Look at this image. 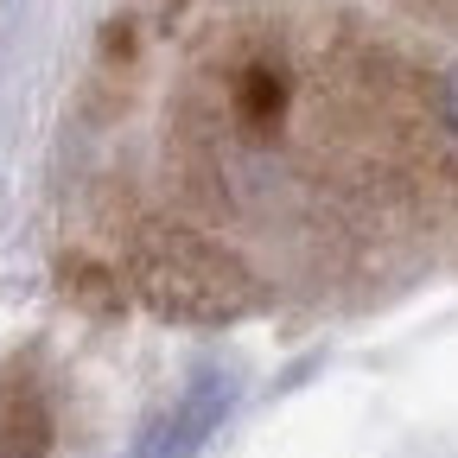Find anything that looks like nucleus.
Segmentation results:
<instances>
[{"mask_svg":"<svg viewBox=\"0 0 458 458\" xmlns=\"http://www.w3.org/2000/svg\"><path fill=\"white\" fill-rule=\"evenodd\" d=\"M223 408H229V382H223V376H198V382L140 433L134 458H198V445L210 439V427H216Z\"/></svg>","mask_w":458,"mask_h":458,"instance_id":"nucleus-2","label":"nucleus"},{"mask_svg":"<svg viewBox=\"0 0 458 458\" xmlns=\"http://www.w3.org/2000/svg\"><path fill=\"white\" fill-rule=\"evenodd\" d=\"M57 439V408L51 388L26 357L0 363V458H51Z\"/></svg>","mask_w":458,"mask_h":458,"instance_id":"nucleus-1","label":"nucleus"}]
</instances>
